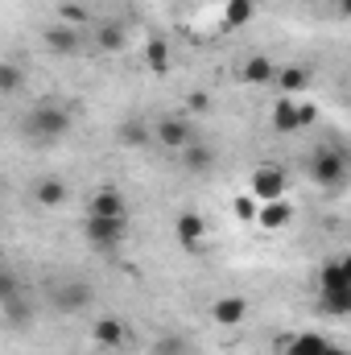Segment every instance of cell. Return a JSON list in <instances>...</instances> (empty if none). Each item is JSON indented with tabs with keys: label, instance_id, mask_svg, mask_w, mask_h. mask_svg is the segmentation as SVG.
I'll return each mask as SVG.
<instances>
[{
	"label": "cell",
	"instance_id": "1",
	"mask_svg": "<svg viewBox=\"0 0 351 355\" xmlns=\"http://www.w3.org/2000/svg\"><path fill=\"white\" fill-rule=\"evenodd\" d=\"M71 124H75V116H71L67 107H58V103H37V107L21 120V132H25L33 145H54V141H62V137L71 132Z\"/></svg>",
	"mask_w": 351,
	"mask_h": 355
},
{
	"label": "cell",
	"instance_id": "2",
	"mask_svg": "<svg viewBox=\"0 0 351 355\" xmlns=\"http://www.w3.org/2000/svg\"><path fill=\"white\" fill-rule=\"evenodd\" d=\"M351 178V162L339 145H323L314 157H310V182L323 186V190H343Z\"/></svg>",
	"mask_w": 351,
	"mask_h": 355
},
{
	"label": "cell",
	"instance_id": "3",
	"mask_svg": "<svg viewBox=\"0 0 351 355\" xmlns=\"http://www.w3.org/2000/svg\"><path fill=\"white\" fill-rule=\"evenodd\" d=\"M83 240L95 252H120L124 240H128V219H95V215H87Z\"/></svg>",
	"mask_w": 351,
	"mask_h": 355
},
{
	"label": "cell",
	"instance_id": "4",
	"mask_svg": "<svg viewBox=\"0 0 351 355\" xmlns=\"http://www.w3.org/2000/svg\"><path fill=\"white\" fill-rule=\"evenodd\" d=\"M318 120V107L314 103H298L293 95H285L277 107H273V128L277 132H302Z\"/></svg>",
	"mask_w": 351,
	"mask_h": 355
},
{
	"label": "cell",
	"instance_id": "5",
	"mask_svg": "<svg viewBox=\"0 0 351 355\" xmlns=\"http://www.w3.org/2000/svg\"><path fill=\"white\" fill-rule=\"evenodd\" d=\"M91 302H95V289H91L83 277H67L54 289V310L58 314H83V310H91Z\"/></svg>",
	"mask_w": 351,
	"mask_h": 355
},
{
	"label": "cell",
	"instance_id": "6",
	"mask_svg": "<svg viewBox=\"0 0 351 355\" xmlns=\"http://www.w3.org/2000/svg\"><path fill=\"white\" fill-rule=\"evenodd\" d=\"M178 157H182V170H186V174H194V178L215 174V166H219V149H215L211 141H203V137H194Z\"/></svg>",
	"mask_w": 351,
	"mask_h": 355
},
{
	"label": "cell",
	"instance_id": "7",
	"mask_svg": "<svg viewBox=\"0 0 351 355\" xmlns=\"http://www.w3.org/2000/svg\"><path fill=\"white\" fill-rule=\"evenodd\" d=\"M153 137H157V145H162V149H170V153H182V149L194 141V128H190L182 116H162V120L153 124Z\"/></svg>",
	"mask_w": 351,
	"mask_h": 355
},
{
	"label": "cell",
	"instance_id": "8",
	"mask_svg": "<svg viewBox=\"0 0 351 355\" xmlns=\"http://www.w3.org/2000/svg\"><path fill=\"white\" fill-rule=\"evenodd\" d=\"M174 236H178V244L186 248V252H198L203 248V240H207V219L194 211V207H186V211H178V219H174Z\"/></svg>",
	"mask_w": 351,
	"mask_h": 355
},
{
	"label": "cell",
	"instance_id": "9",
	"mask_svg": "<svg viewBox=\"0 0 351 355\" xmlns=\"http://www.w3.org/2000/svg\"><path fill=\"white\" fill-rule=\"evenodd\" d=\"M29 194H33V202H37V207L54 211V207H62V202L71 198V186H67V178H58V174H42V178H33Z\"/></svg>",
	"mask_w": 351,
	"mask_h": 355
},
{
	"label": "cell",
	"instance_id": "10",
	"mask_svg": "<svg viewBox=\"0 0 351 355\" xmlns=\"http://www.w3.org/2000/svg\"><path fill=\"white\" fill-rule=\"evenodd\" d=\"M87 215H95V219H128L132 211H128V198H124L120 190L103 186V190H95V194H91Z\"/></svg>",
	"mask_w": 351,
	"mask_h": 355
},
{
	"label": "cell",
	"instance_id": "11",
	"mask_svg": "<svg viewBox=\"0 0 351 355\" xmlns=\"http://www.w3.org/2000/svg\"><path fill=\"white\" fill-rule=\"evenodd\" d=\"M285 186H289V178H285V170H277V166H257V170H252V194H257L261 202L285 198Z\"/></svg>",
	"mask_w": 351,
	"mask_h": 355
},
{
	"label": "cell",
	"instance_id": "12",
	"mask_svg": "<svg viewBox=\"0 0 351 355\" xmlns=\"http://www.w3.org/2000/svg\"><path fill=\"white\" fill-rule=\"evenodd\" d=\"M42 42H46V50L50 54H58V58H71V54H79L83 50V37H79V29L75 25H50L46 33H42Z\"/></svg>",
	"mask_w": 351,
	"mask_h": 355
},
{
	"label": "cell",
	"instance_id": "13",
	"mask_svg": "<svg viewBox=\"0 0 351 355\" xmlns=\"http://www.w3.org/2000/svg\"><path fill=\"white\" fill-rule=\"evenodd\" d=\"M277 75H281V67H277L268 54H252V58L240 67V79H244L248 87H268V83H277Z\"/></svg>",
	"mask_w": 351,
	"mask_h": 355
},
{
	"label": "cell",
	"instance_id": "14",
	"mask_svg": "<svg viewBox=\"0 0 351 355\" xmlns=\"http://www.w3.org/2000/svg\"><path fill=\"white\" fill-rule=\"evenodd\" d=\"M120 145H128V149H153V145H157L153 124L141 120V116H128V120L120 124Z\"/></svg>",
	"mask_w": 351,
	"mask_h": 355
},
{
	"label": "cell",
	"instance_id": "15",
	"mask_svg": "<svg viewBox=\"0 0 351 355\" xmlns=\"http://www.w3.org/2000/svg\"><path fill=\"white\" fill-rule=\"evenodd\" d=\"M91 339L99 343V347H108V352H116V347H124L128 343V331H124V322L120 318H95V327H91Z\"/></svg>",
	"mask_w": 351,
	"mask_h": 355
},
{
	"label": "cell",
	"instance_id": "16",
	"mask_svg": "<svg viewBox=\"0 0 351 355\" xmlns=\"http://www.w3.org/2000/svg\"><path fill=\"white\" fill-rule=\"evenodd\" d=\"M124 46H128L124 25H116V21H99V25H95V50H99V54H120Z\"/></svg>",
	"mask_w": 351,
	"mask_h": 355
},
{
	"label": "cell",
	"instance_id": "17",
	"mask_svg": "<svg viewBox=\"0 0 351 355\" xmlns=\"http://www.w3.org/2000/svg\"><path fill=\"white\" fill-rule=\"evenodd\" d=\"M281 355H339V352H335L323 335H310V331H306V335H298V339H285V343H281Z\"/></svg>",
	"mask_w": 351,
	"mask_h": 355
},
{
	"label": "cell",
	"instance_id": "18",
	"mask_svg": "<svg viewBox=\"0 0 351 355\" xmlns=\"http://www.w3.org/2000/svg\"><path fill=\"white\" fill-rule=\"evenodd\" d=\"M0 310H4V322H8L12 331H21V327H29V322H33V306L21 297V289H17V293H8V297H0Z\"/></svg>",
	"mask_w": 351,
	"mask_h": 355
},
{
	"label": "cell",
	"instance_id": "19",
	"mask_svg": "<svg viewBox=\"0 0 351 355\" xmlns=\"http://www.w3.org/2000/svg\"><path fill=\"white\" fill-rule=\"evenodd\" d=\"M211 318H215L219 327H240V322L248 318V302H244V297H219V302L211 306Z\"/></svg>",
	"mask_w": 351,
	"mask_h": 355
},
{
	"label": "cell",
	"instance_id": "20",
	"mask_svg": "<svg viewBox=\"0 0 351 355\" xmlns=\"http://www.w3.org/2000/svg\"><path fill=\"white\" fill-rule=\"evenodd\" d=\"M318 310L331 314V318H351V289H323Z\"/></svg>",
	"mask_w": 351,
	"mask_h": 355
},
{
	"label": "cell",
	"instance_id": "21",
	"mask_svg": "<svg viewBox=\"0 0 351 355\" xmlns=\"http://www.w3.org/2000/svg\"><path fill=\"white\" fill-rule=\"evenodd\" d=\"M289 202L285 198H277V202H261V215H257V223H261L264 232H277V227H285L289 223Z\"/></svg>",
	"mask_w": 351,
	"mask_h": 355
},
{
	"label": "cell",
	"instance_id": "22",
	"mask_svg": "<svg viewBox=\"0 0 351 355\" xmlns=\"http://www.w3.org/2000/svg\"><path fill=\"white\" fill-rule=\"evenodd\" d=\"M145 62H149L153 75H166L170 71V46H166V37H149L145 42Z\"/></svg>",
	"mask_w": 351,
	"mask_h": 355
},
{
	"label": "cell",
	"instance_id": "23",
	"mask_svg": "<svg viewBox=\"0 0 351 355\" xmlns=\"http://www.w3.org/2000/svg\"><path fill=\"white\" fill-rule=\"evenodd\" d=\"M318 289H351V277L343 268V261H327L318 268Z\"/></svg>",
	"mask_w": 351,
	"mask_h": 355
},
{
	"label": "cell",
	"instance_id": "24",
	"mask_svg": "<svg viewBox=\"0 0 351 355\" xmlns=\"http://www.w3.org/2000/svg\"><path fill=\"white\" fill-rule=\"evenodd\" d=\"M21 83H25V67L12 62V58H4L0 62V95H17Z\"/></svg>",
	"mask_w": 351,
	"mask_h": 355
},
{
	"label": "cell",
	"instance_id": "25",
	"mask_svg": "<svg viewBox=\"0 0 351 355\" xmlns=\"http://www.w3.org/2000/svg\"><path fill=\"white\" fill-rule=\"evenodd\" d=\"M277 87L285 91V95H298V91L310 87V71H306V67H285V71L277 75Z\"/></svg>",
	"mask_w": 351,
	"mask_h": 355
},
{
	"label": "cell",
	"instance_id": "26",
	"mask_svg": "<svg viewBox=\"0 0 351 355\" xmlns=\"http://www.w3.org/2000/svg\"><path fill=\"white\" fill-rule=\"evenodd\" d=\"M232 211H236V219H244V223H252V219L261 215V198H257V194H240V198L232 202Z\"/></svg>",
	"mask_w": 351,
	"mask_h": 355
},
{
	"label": "cell",
	"instance_id": "27",
	"mask_svg": "<svg viewBox=\"0 0 351 355\" xmlns=\"http://www.w3.org/2000/svg\"><path fill=\"white\" fill-rule=\"evenodd\" d=\"M223 21H228V25H244V21H252V0H228Z\"/></svg>",
	"mask_w": 351,
	"mask_h": 355
},
{
	"label": "cell",
	"instance_id": "28",
	"mask_svg": "<svg viewBox=\"0 0 351 355\" xmlns=\"http://www.w3.org/2000/svg\"><path fill=\"white\" fill-rule=\"evenodd\" d=\"M153 355H190V347H186L182 335H162V339L153 343Z\"/></svg>",
	"mask_w": 351,
	"mask_h": 355
},
{
	"label": "cell",
	"instance_id": "29",
	"mask_svg": "<svg viewBox=\"0 0 351 355\" xmlns=\"http://www.w3.org/2000/svg\"><path fill=\"white\" fill-rule=\"evenodd\" d=\"M186 107H190V112H207V107H211V95H207V91H194V95L186 99Z\"/></svg>",
	"mask_w": 351,
	"mask_h": 355
},
{
	"label": "cell",
	"instance_id": "30",
	"mask_svg": "<svg viewBox=\"0 0 351 355\" xmlns=\"http://www.w3.org/2000/svg\"><path fill=\"white\" fill-rule=\"evenodd\" d=\"M62 21H83V8L79 4H62Z\"/></svg>",
	"mask_w": 351,
	"mask_h": 355
},
{
	"label": "cell",
	"instance_id": "31",
	"mask_svg": "<svg viewBox=\"0 0 351 355\" xmlns=\"http://www.w3.org/2000/svg\"><path fill=\"white\" fill-rule=\"evenodd\" d=\"M339 17H348L351 21V0H339Z\"/></svg>",
	"mask_w": 351,
	"mask_h": 355
},
{
	"label": "cell",
	"instance_id": "32",
	"mask_svg": "<svg viewBox=\"0 0 351 355\" xmlns=\"http://www.w3.org/2000/svg\"><path fill=\"white\" fill-rule=\"evenodd\" d=\"M343 268H348V277H351V257H343Z\"/></svg>",
	"mask_w": 351,
	"mask_h": 355
}]
</instances>
